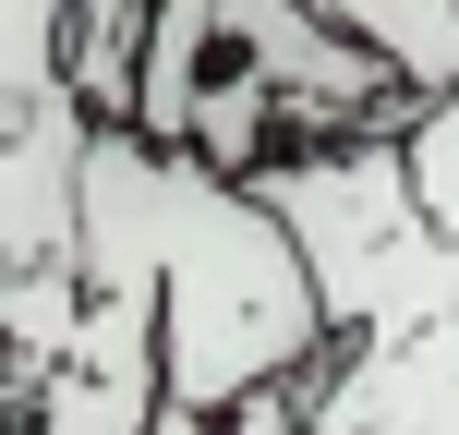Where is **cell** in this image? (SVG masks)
I'll use <instances>...</instances> for the list:
<instances>
[{
    "label": "cell",
    "mask_w": 459,
    "mask_h": 435,
    "mask_svg": "<svg viewBox=\"0 0 459 435\" xmlns=\"http://www.w3.org/2000/svg\"><path fill=\"white\" fill-rule=\"evenodd\" d=\"M73 278H145L158 302V387L182 412H242L254 387L302 375L326 351V302L302 278V242L242 170L158 145L134 121L85 134L73 182Z\"/></svg>",
    "instance_id": "6da1fadb"
},
{
    "label": "cell",
    "mask_w": 459,
    "mask_h": 435,
    "mask_svg": "<svg viewBox=\"0 0 459 435\" xmlns=\"http://www.w3.org/2000/svg\"><path fill=\"white\" fill-rule=\"evenodd\" d=\"M278 206V230L302 242V278L326 302V339H351L363 315H387L399 291L436 254V218L411 194V158H399V121H351V134H302L278 158L242 170Z\"/></svg>",
    "instance_id": "7a4b0ae2"
},
{
    "label": "cell",
    "mask_w": 459,
    "mask_h": 435,
    "mask_svg": "<svg viewBox=\"0 0 459 435\" xmlns=\"http://www.w3.org/2000/svg\"><path fill=\"white\" fill-rule=\"evenodd\" d=\"M302 435H459V230H436L423 278L315 351Z\"/></svg>",
    "instance_id": "3957f363"
},
{
    "label": "cell",
    "mask_w": 459,
    "mask_h": 435,
    "mask_svg": "<svg viewBox=\"0 0 459 435\" xmlns=\"http://www.w3.org/2000/svg\"><path fill=\"white\" fill-rule=\"evenodd\" d=\"M134 48L145 0H61V85L85 97V121H134Z\"/></svg>",
    "instance_id": "277c9868"
},
{
    "label": "cell",
    "mask_w": 459,
    "mask_h": 435,
    "mask_svg": "<svg viewBox=\"0 0 459 435\" xmlns=\"http://www.w3.org/2000/svg\"><path fill=\"white\" fill-rule=\"evenodd\" d=\"M399 158H411V194H423V218L459 230V73L436 97H411V121H399Z\"/></svg>",
    "instance_id": "5b68a950"
},
{
    "label": "cell",
    "mask_w": 459,
    "mask_h": 435,
    "mask_svg": "<svg viewBox=\"0 0 459 435\" xmlns=\"http://www.w3.org/2000/svg\"><path fill=\"white\" fill-rule=\"evenodd\" d=\"M61 97V0H0V109Z\"/></svg>",
    "instance_id": "8992f818"
},
{
    "label": "cell",
    "mask_w": 459,
    "mask_h": 435,
    "mask_svg": "<svg viewBox=\"0 0 459 435\" xmlns=\"http://www.w3.org/2000/svg\"><path fill=\"white\" fill-rule=\"evenodd\" d=\"M145 435H230L218 412H182V399H158V423H145Z\"/></svg>",
    "instance_id": "52a82bcc"
}]
</instances>
